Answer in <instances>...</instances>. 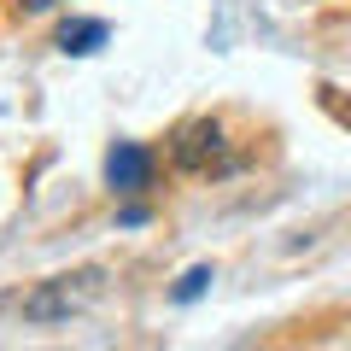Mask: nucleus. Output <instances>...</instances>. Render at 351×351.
<instances>
[{"mask_svg":"<svg viewBox=\"0 0 351 351\" xmlns=\"http://www.w3.org/2000/svg\"><path fill=\"white\" fill-rule=\"evenodd\" d=\"M316 94H322V112L334 117L339 129H351V88H334V82H322Z\"/></svg>","mask_w":351,"mask_h":351,"instance_id":"423d86ee","label":"nucleus"},{"mask_svg":"<svg viewBox=\"0 0 351 351\" xmlns=\"http://www.w3.org/2000/svg\"><path fill=\"white\" fill-rule=\"evenodd\" d=\"M100 287H106V276L100 269H76V276H53V281H41L36 293H24V322H71L76 311H88V304L100 299Z\"/></svg>","mask_w":351,"mask_h":351,"instance_id":"f257e3e1","label":"nucleus"},{"mask_svg":"<svg viewBox=\"0 0 351 351\" xmlns=\"http://www.w3.org/2000/svg\"><path fill=\"white\" fill-rule=\"evenodd\" d=\"M176 164L182 170H223L228 164V141H223V123L217 117H199L176 135Z\"/></svg>","mask_w":351,"mask_h":351,"instance_id":"f03ea898","label":"nucleus"},{"mask_svg":"<svg viewBox=\"0 0 351 351\" xmlns=\"http://www.w3.org/2000/svg\"><path fill=\"white\" fill-rule=\"evenodd\" d=\"M211 281H217L211 263H199V269H188V276L170 287V299H176V304H193V299H205V287H211Z\"/></svg>","mask_w":351,"mask_h":351,"instance_id":"39448f33","label":"nucleus"},{"mask_svg":"<svg viewBox=\"0 0 351 351\" xmlns=\"http://www.w3.org/2000/svg\"><path fill=\"white\" fill-rule=\"evenodd\" d=\"M106 41H112V24H106V18H71V24L59 29V53H71V59L100 53Z\"/></svg>","mask_w":351,"mask_h":351,"instance_id":"20e7f679","label":"nucleus"},{"mask_svg":"<svg viewBox=\"0 0 351 351\" xmlns=\"http://www.w3.org/2000/svg\"><path fill=\"white\" fill-rule=\"evenodd\" d=\"M147 176H152V152H147V147H135V141H117V147L106 152V182H112L117 193L147 188Z\"/></svg>","mask_w":351,"mask_h":351,"instance_id":"7ed1b4c3","label":"nucleus"}]
</instances>
